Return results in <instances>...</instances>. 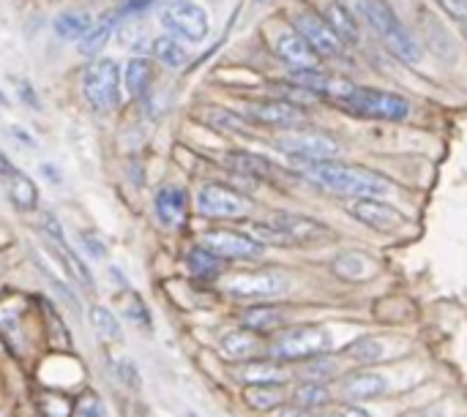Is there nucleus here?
Returning a JSON list of instances; mask_svg holds the SVG:
<instances>
[{
	"label": "nucleus",
	"instance_id": "f257e3e1",
	"mask_svg": "<svg viewBox=\"0 0 467 417\" xmlns=\"http://www.w3.org/2000/svg\"><path fill=\"white\" fill-rule=\"evenodd\" d=\"M298 172L317 183L320 188L337 194V197H353V199H380L394 191V180L386 175H378L367 167H353L342 161H296Z\"/></svg>",
	"mask_w": 467,
	"mask_h": 417
},
{
	"label": "nucleus",
	"instance_id": "f03ea898",
	"mask_svg": "<svg viewBox=\"0 0 467 417\" xmlns=\"http://www.w3.org/2000/svg\"><path fill=\"white\" fill-rule=\"evenodd\" d=\"M348 8L372 27V33L383 41V46L394 57H400L408 66L421 63L424 57L421 44L410 36V30L402 25V19L391 11L386 0H348Z\"/></svg>",
	"mask_w": 467,
	"mask_h": 417
},
{
	"label": "nucleus",
	"instance_id": "7ed1b4c3",
	"mask_svg": "<svg viewBox=\"0 0 467 417\" xmlns=\"http://www.w3.org/2000/svg\"><path fill=\"white\" fill-rule=\"evenodd\" d=\"M337 107H345L358 117L386 120V123H400L410 115V101L405 96L378 87H361V85H350V90L337 101Z\"/></svg>",
	"mask_w": 467,
	"mask_h": 417
},
{
	"label": "nucleus",
	"instance_id": "20e7f679",
	"mask_svg": "<svg viewBox=\"0 0 467 417\" xmlns=\"http://www.w3.org/2000/svg\"><path fill=\"white\" fill-rule=\"evenodd\" d=\"M331 350V336L320 325H296L285 328L274 336L271 341V355L285 363H298V361H315L323 358Z\"/></svg>",
	"mask_w": 467,
	"mask_h": 417
},
{
	"label": "nucleus",
	"instance_id": "39448f33",
	"mask_svg": "<svg viewBox=\"0 0 467 417\" xmlns=\"http://www.w3.org/2000/svg\"><path fill=\"white\" fill-rule=\"evenodd\" d=\"M120 66L112 57L93 60L82 74V93L90 109L96 112H112L120 104Z\"/></svg>",
	"mask_w": 467,
	"mask_h": 417
},
{
	"label": "nucleus",
	"instance_id": "423d86ee",
	"mask_svg": "<svg viewBox=\"0 0 467 417\" xmlns=\"http://www.w3.org/2000/svg\"><path fill=\"white\" fill-rule=\"evenodd\" d=\"M287 290H290V279L276 268L235 273L224 281V292L235 300H271V298H282Z\"/></svg>",
	"mask_w": 467,
	"mask_h": 417
},
{
	"label": "nucleus",
	"instance_id": "0eeeda50",
	"mask_svg": "<svg viewBox=\"0 0 467 417\" xmlns=\"http://www.w3.org/2000/svg\"><path fill=\"white\" fill-rule=\"evenodd\" d=\"M276 147L296 161H334L339 156V142L315 128H290L276 137Z\"/></svg>",
	"mask_w": 467,
	"mask_h": 417
},
{
	"label": "nucleus",
	"instance_id": "6e6552de",
	"mask_svg": "<svg viewBox=\"0 0 467 417\" xmlns=\"http://www.w3.org/2000/svg\"><path fill=\"white\" fill-rule=\"evenodd\" d=\"M161 25L170 30V36L186 41H202L211 33L208 11L194 0H167L161 5Z\"/></svg>",
	"mask_w": 467,
	"mask_h": 417
},
{
	"label": "nucleus",
	"instance_id": "1a4fd4ad",
	"mask_svg": "<svg viewBox=\"0 0 467 417\" xmlns=\"http://www.w3.org/2000/svg\"><path fill=\"white\" fill-rule=\"evenodd\" d=\"M293 30L315 49L317 57H339L345 52V41L331 30L323 14L315 8H296L293 11Z\"/></svg>",
	"mask_w": 467,
	"mask_h": 417
},
{
	"label": "nucleus",
	"instance_id": "9d476101",
	"mask_svg": "<svg viewBox=\"0 0 467 417\" xmlns=\"http://www.w3.org/2000/svg\"><path fill=\"white\" fill-rule=\"evenodd\" d=\"M197 208L205 219H246L252 213V199L222 183H205L197 197Z\"/></svg>",
	"mask_w": 467,
	"mask_h": 417
},
{
	"label": "nucleus",
	"instance_id": "9b49d317",
	"mask_svg": "<svg viewBox=\"0 0 467 417\" xmlns=\"http://www.w3.org/2000/svg\"><path fill=\"white\" fill-rule=\"evenodd\" d=\"M271 224L296 246H320L334 240V229L312 216L304 213H290V210H276Z\"/></svg>",
	"mask_w": 467,
	"mask_h": 417
},
{
	"label": "nucleus",
	"instance_id": "f8f14e48",
	"mask_svg": "<svg viewBox=\"0 0 467 417\" xmlns=\"http://www.w3.org/2000/svg\"><path fill=\"white\" fill-rule=\"evenodd\" d=\"M202 249L213 251L219 259L233 262V259H257L263 254V246L254 243L246 232H235V229H211L205 232Z\"/></svg>",
	"mask_w": 467,
	"mask_h": 417
},
{
	"label": "nucleus",
	"instance_id": "ddd939ff",
	"mask_svg": "<svg viewBox=\"0 0 467 417\" xmlns=\"http://www.w3.org/2000/svg\"><path fill=\"white\" fill-rule=\"evenodd\" d=\"M271 46L279 55V60L287 63L293 71H315L320 66V57L315 55V49L293 27H276L271 33Z\"/></svg>",
	"mask_w": 467,
	"mask_h": 417
},
{
	"label": "nucleus",
	"instance_id": "4468645a",
	"mask_svg": "<svg viewBox=\"0 0 467 417\" xmlns=\"http://www.w3.org/2000/svg\"><path fill=\"white\" fill-rule=\"evenodd\" d=\"M348 213L356 221H361V224H367V227H372L378 232H397V229L405 227V216L394 205H389L383 199H372V197L350 199Z\"/></svg>",
	"mask_w": 467,
	"mask_h": 417
},
{
	"label": "nucleus",
	"instance_id": "2eb2a0df",
	"mask_svg": "<svg viewBox=\"0 0 467 417\" xmlns=\"http://www.w3.org/2000/svg\"><path fill=\"white\" fill-rule=\"evenodd\" d=\"M246 117H252L260 126H274V128H296L304 126L309 117L298 104H290L285 98L276 101H254L246 107Z\"/></svg>",
	"mask_w": 467,
	"mask_h": 417
},
{
	"label": "nucleus",
	"instance_id": "dca6fc26",
	"mask_svg": "<svg viewBox=\"0 0 467 417\" xmlns=\"http://www.w3.org/2000/svg\"><path fill=\"white\" fill-rule=\"evenodd\" d=\"M41 227H44V235L57 246V251L63 254L60 259H63V265H66V270L74 276V279H79L88 290H93V276H90V270H88V265L77 257V251L68 246V240H66V235H63V227H60V221L52 216V213H44V219H41Z\"/></svg>",
	"mask_w": 467,
	"mask_h": 417
},
{
	"label": "nucleus",
	"instance_id": "f3484780",
	"mask_svg": "<svg viewBox=\"0 0 467 417\" xmlns=\"http://www.w3.org/2000/svg\"><path fill=\"white\" fill-rule=\"evenodd\" d=\"M386 391H389L386 377L378 371H369V369H358L342 380V393L350 402H372V399L386 396Z\"/></svg>",
	"mask_w": 467,
	"mask_h": 417
},
{
	"label": "nucleus",
	"instance_id": "a211bd4d",
	"mask_svg": "<svg viewBox=\"0 0 467 417\" xmlns=\"http://www.w3.org/2000/svg\"><path fill=\"white\" fill-rule=\"evenodd\" d=\"M241 325L257 336L279 333L287 328V311L282 306H252L241 314Z\"/></svg>",
	"mask_w": 467,
	"mask_h": 417
},
{
	"label": "nucleus",
	"instance_id": "6ab92c4d",
	"mask_svg": "<svg viewBox=\"0 0 467 417\" xmlns=\"http://www.w3.org/2000/svg\"><path fill=\"white\" fill-rule=\"evenodd\" d=\"M156 216L164 227H178L183 224L186 219V208H189V199H186V191L181 186H164L159 194H156Z\"/></svg>",
	"mask_w": 467,
	"mask_h": 417
},
{
	"label": "nucleus",
	"instance_id": "aec40b11",
	"mask_svg": "<svg viewBox=\"0 0 467 417\" xmlns=\"http://www.w3.org/2000/svg\"><path fill=\"white\" fill-rule=\"evenodd\" d=\"M238 380L252 388V385H285L290 380L287 369L271 361H246L238 369Z\"/></svg>",
	"mask_w": 467,
	"mask_h": 417
},
{
	"label": "nucleus",
	"instance_id": "412c9836",
	"mask_svg": "<svg viewBox=\"0 0 467 417\" xmlns=\"http://www.w3.org/2000/svg\"><path fill=\"white\" fill-rule=\"evenodd\" d=\"M227 164H230V169H235V172H241V175H246V178H254V180H268V183H274V180L279 178V167L271 164L268 158L257 156V153L235 150V153L227 156Z\"/></svg>",
	"mask_w": 467,
	"mask_h": 417
},
{
	"label": "nucleus",
	"instance_id": "4be33fe9",
	"mask_svg": "<svg viewBox=\"0 0 467 417\" xmlns=\"http://www.w3.org/2000/svg\"><path fill=\"white\" fill-rule=\"evenodd\" d=\"M219 350L230 361H249V358H254L260 352V336L246 331V328H241V331H233V333L222 336Z\"/></svg>",
	"mask_w": 467,
	"mask_h": 417
},
{
	"label": "nucleus",
	"instance_id": "5701e85b",
	"mask_svg": "<svg viewBox=\"0 0 467 417\" xmlns=\"http://www.w3.org/2000/svg\"><path fill=\"white\" fill-rule=\"evenodd\" d=\"M326 22L331 25V30L348 44L358 41L361 38V25H358V16L345 5V3H331L328 11H326Z\"/></svg>",
	"mask_w": 467,
	"mask_h": 417
},
{
	"label": "nucleus",
	"instance_id": "b1692460",
	"mask_svg": "<svg viewBox=\"0 0 467 417\" xmlns=\"http://www.w3.org/2000/svg\"><path fill=\"white\" fill-rule=\"evenodd\" d=\"M123 85L129 90V96L140 98L150 90V82H153V63L148 57H131L123 68Z\"/></svg>",
	"mask_w": 467,
	"mask_h": 417
},
{
	"label": "nucleus",
	"instance_id": "393cba45",
	"mask_svg": "<svg viewBox=\"0 0 467 417\" xmlns=\"http://www.w3.org/2000/svg\"><path fill=\"white\" fill-rule=\"evenodd\" d=\"M5 183V194H8V199L14 202V208H19V210H33L36 208V202H38V191H36V183L25 175V172H14L11 178H5L3 180Z\"/></svg>",
	"mask_w": 467,
	"mask_h": 417
},
{
	"label": "nucleus",
	"instance_id": "a878e982",
	"mask_svg": "<svg viewBox=\"0 0 467 417\" xmlns=\"http://www.w3.org/2000/svg\"><path fill=\"white\" fill-rule=\"evenodd\" d=\"M186 265H189L192 276H197V279H202V281H213V279H219L222 270H224V259H219L213 251H208V249H202V246H197V249L189 251Z\"/></svg>",
	"mask_w": 467,
	"mask_h": 417
},
{
	"label": "nucleus",
	"instance_id": "bb28decb",
	"mask_svg": "<svg viewBox=\"0 0 467 417\" xmlns=\"http://www.w3.org/2000/svg\"><path fill=\"white\" fill-rule=\"evenodd\" d=\"M150 52H153V57L161 60L167 68H183V66L189 63V52H186V46H183L175 36H159V38H153Z\"/></svg>",
	"mask_w": 467,
	"mask_h": 417
},
{
	"label": "nucleus",
	"instance_id": "cd10ccee",
	"mask_svg": "<svg viewBox=\"0 0 467 417\" xmlns=\"http://www.w3.org/2000/svg\"><path fill=\"white\" fill-rule=\"evenodd\" d=\"M285 385H252L244 391V399L252 410L257 412H268V410H279L285 404Z\"/></svg>",
	"mask_w": 467,
	"mask_h": 417
},
{
	"label": "nucleus",
	"instance_id": "c85d7f7f",
	"mask_svg": "<svg viewBox=\"0 0 467 417\" xmlns=\"http://www.w3.org/2000/svg\"><path fill=\"white\" fill-rule=\"evenodd\" d=\"M90 27H93V16L85 11H66V14L55 16V33L68 41H79Z\"/></svg>",
	"mask_w": 467,
	"mask_h": 417
},
{
	"label": "nucleus",
	"instance_id": "c756f323",
	"mask_svg": "<svg viewBox=\"0 0 467 417\" xmlns=\"http://www.w3.org/2000/svg\"><path fill=\"white\" fill-rule=\"evenodd\" d=\"M293 402L304 410H323L334 402V396L323 382H301L293 391Z\"/></svg>",
	"mask_w": 467,
	"mask_h": 417
},
{
	"label": "nucleus",
	"instance_id": "7c9ffc66",
	"mask_svg": "<svg viewBox=\"0 0 467 417\" xmlns=\"http://www.w3.org/2000/svg\"><path fill=\"white\" fill-rule=\"evenodd\" d=\"M112 27H115V16H104L101 22H93V27L79 38V52L82 55H96L104 49V44L109 41L112 36Z\"/></svg>",
	"mask_w": 467,
	"mask_h": 417
},
{
	"label": "nucleus",
	"instance_id": "2f4dec72",
	"mask_svg": "<svg viewBox=\"0 0 467 417\" xmlns=\"http://www.w3.org/2000/svg\"><path fill=\"white\" fill-rule=\"evenodd\" d=\"M350 358L358 361V363H364V366H372V363H378V361L386 358V344L378 341V339H372V336H364V339H358V341L350 344Z\"/></svg>",
	"mask_w": 467,
	"mask_h": 417
},
{
	"label": "nucleus",
	"instance_id": "473e14b6",
	"mask_svg": "<svg viewBox=\"0 0 467 417\" xmlns=\"http://www.w3.org/2000/svg\"><path fill=\"white\" fill-rule=\"evenodd\" d=\"M90 322H93L96 333H99L104 341H120V322L115 320V314H112L109 309L93 306V309H90Z\"/></svg>",
	"mask_w": 467,
	"mask_h": 417
},
{
	"label": "nucleus",
	"instance_id": "72a5a7b5",
	"mask_svg": "<svg viewBox=\"0 0 467 417\" xmlns=\"http://www.w3.org/2000/svg\"><path fill=\"white\" fill-rule=\"evenodd\" d=\"M246 235L254 240V243H260L263 249L265 246H290V240L268 221V224H263V221H249L246 224Z\"/></svg>",
	"mask_w": 467,
	"mask_h": 417
},
{
	"label": "nucleus",
	"instance_id": "f704fd0d",
	"mask_svg": "<svg viewBox=\"0 0 467 417\" xmlns=\"http://www.w3.org/2000/svg\"><path fill=\"white\" fill-rule=\"evenodd\" d=\"M126 317H129L134 325H140L142 331H150V328H153V322H150V311H148L145 300H142L137 292H131V295H129V300H126Z\"/></svg>",
	"mask_w": 467,
	"mask_h": 417
},
{
	"label": "nucleus",
	"instance_id": "c9c22d12",
	"mask_svg": "<svg viewBox=\"0 0 467 417\" xmlns=\"http://www.w3.org/2000/svg\"><path fill=\"white\" fill-rule=\"evenodd\" d=\"M443 14L457 25V30L467 38V0H435Z\"/></svg>",
	"mask_w": 467,
	"mask_h": 417
},
{
	"label": "nucleus",
	"instance_id": "e433bc0d",
	"mask_svg": "<svg viewBox=\"0 0 467 417\" xmlns=\"http://www.w3.org/2000/svg\"><path fill=\"white\" fill-rule=\"evenodd\" d=\"M301 374L306 377V382H323V385H326V380H328V377H334V374H337V369H334V363H331V361H326V358H315V361H312Z\"/></svg>",
	"mask_w": 467,
	"mask_h": 417
},
{
	"label": "nucleus",
	"instance_id": "4c0bfd02",
	"mask_svg": "<svg viewBox=\"0 0 467 417\" xmlns=\"http://www.w3.org/2000/svg\"><path fill=\"white\" fill-rule=\"evenodd\" d=\"M74 417H107V410H104V404H101L99 396L88 393V396L79 399V404L74 410Z\"/></svg>",
	"mask_w": 467,
	"mask_h": 417
},
{
	"label": "nucleus",
	"instance_id": "58836bf2",
	"mask_svg": "<svg viewBox=\"0 0 467 417\" xmlns=\"http://www.w3.org/2000/svg\"><path fill=\"white\" fill-rule=\"evenodd\" d=\"M115 374L131 388V391H140V385H142V380H140V371L134 369V363H129V361H118V366H115Z\"/></svg>",
	"mask_w": 467,
	"mask_h": 417
},
{
	"label": "nucleus",
	"instance_id": "ea45409f",
	"mask_svg": "<svg viewBox=\"0 0 467 417\" xmlns=\"http://www.w3.org/2000/svg\"><path fill=\"white\" fill-rule=\"evenodd\" d=\"M79 240H82V249L88 251V257H93V259H104V257H107V246H104L96 235H88V232H85Z\"/></svg>",
	"mask_w": 467,
	"mask_h": 417
},
{
	"label": "nucleus",
	"instance_id": "a19ab883",
	"mask_svg": "<svg viewBox=\"0 0 467 417\" xmlns=\"http://www.w3.org/2000/svg\"><path fill=\"white\" fill-rule=\"evenodd\" d=\"M16 93H19L22 104H27L30 109H41V104H38V93L33 90V85H30L27 79H19V82H16Z\"/></svg>",
	"mask_w": 467,
	"mask_h": 417
},
{
	"label": "nucleus",
	"instance_id": "79ce46f5",
	"mask_svg": "<svg viewBox=\"0 0 467 417\" xmlns=\"http://www.w3.org/2000/svg\"><path fill=\"white\" fill-rule=\"evenodd\" d=\"M14 172H16V167H14V164L8 161V156H5V153L0 150V180H5V178H11Z\"/></svg>",
	"mask_w": 467,
	"mask_h": 417
},
{
	"label": "nucleus",
	"instance_id": "37998d69",
	"mask_svg": "<svg viewBox=\"0 0 467 417\" xmlns=\"http://www.w3.org/2000/svg\"><path fill=\"white\" fill-rule=\"evenodd\" d=\"M276 417H317L312 410H304V407H285Z\"/></svg>",
	"mask_w": 467,
	"mask_h": 417
},
{
	"label": "nucleus",
	"instance_id": "c03bdc74",
	"mask_svg": "<svg viewBox=\"0 0 467 417\" xmlns=\"http://www.w3.org/2000/svg\"><path fill=\"white\" fill-rule=\"evenodd\" d=\"M11 134H14V139H19V142H25V145H27L30 150L36 147V139H33V137H30L27 131H22L19 126H11Z\"/></svg>",
	"mask_w": 467,
	"mask_h": 417
},
{
	"label": "nucleus",
	"instance_id": "a18cd8bd",
	"mask_svg": "<svg viewBox=\"0 0 467 417\" xmlns=\"http://www.w3.org/2000/svg\"><path fill=\"white\" fill-rule=\"evenodd\" d=\"M328 417H372L367 410H358V407H348V410H339V412H331Z\"/></svg>",
	"mask_w": 467,
	"mask_h": 417
},
{
	"label": "nucleus",
	"instance_id": "49530a36",
	"mask_svg": "<svg viewBox=\"0 0 467 417\" xmlns=\"http://www.w3.org/2000/svg\"><path fill=\"white\" fill-rule=\"evenodd\" d=\"M0 107H8V98H5V93L0 90Z\"/></svg>",
	"mask_w": 467,
	"mask_h": 417
},
{
	"label": "nucleus",
	"instance_id": "de8ad7c7",
	"mask_svg": "<svg viewBox=\"0 0 467 417\" xmlns=\"http://www.w3.org/2000/svg\"><path fill=\"white\" fill-rule=\"evenodd\" d=\"M186 417H194V415H186Z\"/></svg>",
	"mask_w": 467,
	"mask_h": 417
}]
</instances>
